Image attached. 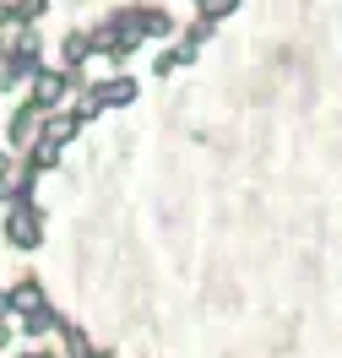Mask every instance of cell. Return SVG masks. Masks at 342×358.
<instances>
[{"label": "cell", "instance_id": "6da1fadb", "mask_svg": "<svg viewBox=\"0 0 342 358\" xmlns=\"http://www.w3.org/2000/svg\"><path fill=\"white\" fill-rule=\"evenodd\" d=\"M114 27H125V33H136L141 44H163V38H174V17L152 6V0H131V6H114L109 11Z\"/></svg>", "mask_w": 342, "mask_h": 358}, {"label": "cell", "instance_id": "7a4b0ae2", "mask_svg": "<svg viewBox=\"0 0 342 358\" xmlns=\"http://www.w3.org/2000/svg\"><path fill=\"white\" fill-rule=\"evenodd\" d=\"M87 82H82V71H66V66H38L33 76H27V103L33 109L55 114L60 103H66L71 92H82Z\"/></svg>", "mask_w": 342, "mask_h": 358}, {"label": "cell", "instance_id": "3957f363", "mask_svg": "<svg viewBox=\"0 0 342 358\" xmlns=\"http://www.w3.org/2000/svg\"><path fill=\"white\" fill-rule=\"evenodd\" d=\"M6 239L17 250H38L44 245V212L33 201H11V212H6Z\"/></svg>", "mask_w": 342, "mask_h": 358}, {"label": "cell", "instance_id": "277c9868", "mask_svg": "<svg viewBox=\"0 0 342 358\" xmlns=\"http://www.w3.org/2000/svg\"><path fill=\"white\" fill-rule=\"evenodd\" d=\"M87 38H92V55H104V60H114V66H125V60H131V55L141 49V38H136V33L114 27L109 17H104L98 27H87Z\"/></svg>", "mask_w": 342, "mask_h": 358}, {"label": "cell", "instance_id": "5b68a950", "mask_svg": "<svg viewBox=\"0 0 342 358\" xmlns=\"http://www.w3.org/2000/svg\"><path fill=\"white\" fill-rule=\"evenodd\" d=\"M38 131H44V109H33V103H17V114H11V125H6V147L22 157L33 141H38Z\"/></svg>", "mask_w": 342, "mask_h": 358}, {"label": "cell", "instance_id": "8992f818", "mask_svg": "<svg viewBox=\"0 0 342 358\" xmlns=\"http://www.w3.org/2000/svg\"><path fill=\"white\" fill-rule=\"evenodd\" d=\"M87 92L98 98V109H125V103H136V76H125V71H114L104 82H87Z\"/></svg>", "mask_w": 342, "mask_h": 358}, {"label": "cell", "instance_id": "52a82bcc", "mask_svg": "<svg viewBox=\"0 0 342 358\" xmlns=\"http://www.w3.org/2000/svg\"><path fill=\"white\" fill-rule=\"evenodd\" d=\"M22 179H27V163L6 147V152H0V201H6V206L22 201Z\"/></svg>", "mask_w": 342, "mask_h": 358}, {"label": "cell", "instance_id": "ba28073f", "mask_svg": "<svg viewBox=\"0 0 342 358\" xmlns=\"http://www.w3.org/2000/svg\"><path fill=\"white\" fill-rule=\"evenodd\" d=\"M87 60H92L87 27H66V33H60V66H66V71H82Z\"/></svg>", "mask_w": 342, "mask_h": 358}, {"label": "cell", "instance_id": "9c48e42d", "mask_svg": "<svg viewBox=\"0 0 342 358\" xmlns=\"http://www.w3.org/2000/svg\"><path fill=\"white\" fill-rule=\"evenodd\" d=\"M212 33H218V22H206V17H196V22L180 33V44H174V49H180L185 66H196V60H201V44H212Z\"/></svg>", "mask_w": 342, "mask_h": 358}, {"label": "cell", "instance_id": "30bf717a", "mask_svg": "<svg viewBox=\"0 0 342 358\" xmlns=\"http://www.w3.org/2000/svg\"><path fill=\"white\" fill-rule=\"evenodd\" d=\"M82 131H87V125H82V120H76L71 109H66V114L55 109V114H44V131H38V136H49L55 147H66V141H76Z\"/></svg>", "mask_w": 342, "mask_h": 358}, {"label": "cell", "instance_id": "8fae6325", "mask_svg": "<svg viewBox=\"0 0 342 358\" xmlns=\"http://www.w3.org/2000/svg\"><path fill=\"white\" fill-rule=\"evenodd\" d=\"M60 152H66V147H55L49 136H38V141L22 152V163L33 169V174H49V169H60Z\"/></svg>", "mask_w": 342, "mask_h": 358}, {"label": "cell", "instance_id": "7c38bea8", "mask_svg": "<svg viewBox=\"0 0 342 358\" xmlns=\"http://www.w3.org/2000/svg\"><path fill=\"white\" fill-rule=\"evenodd\" d=\"M6 299H11V310H17V315H27V310H38V304H49V299H44V288H38V282H33V277H22V282H17V288L6 293Z\"/></svg>", "mask_w": 342, "mask_h": 358}, {"label": "cell", "instance_id": "4fadbf2b", "mask_svg": "<svg viewBox=\"0 0 342 358\" xmlns=\"http://www.w3.org/2000/svg\"><path fill=\"white\" fill-rule=\"evenodd\" d=\"M55 326H60V315L49 310V304H38V310L22 315V331H27V336H44V331H55Z\"/></svg>", "mask_w": 342, "mask_h": 358}, {"label": "cell", "instance_id": "5bb4252c", "mask_svg": "<svg viewBox=\"0 0 342 358\" xmlns=\"http://www.w3.org/2000/svg\"><path fill=\"white\" fill-rule=\"evenodd\" d=\"M11 11H17V27H38V17L49 11V0H11Z\"/></svg>", "mask_w": 342, "mask_h": 358}, {"label": "cell", "instance_id": "9a60e30c", "mask_svg": "<svg viewBox=\"0 0 342 358\" xmlns=\"http://www.w3.org/2000/svg\"><path fill=\"white\" fill-rule=\"evenodd\" d=\"M234 11H239V0H196V17H206V22H223Z\"/></svg>", "mask_w": 342, "mask_h": 358}, {"label": "cell", "instance_id": "2e32d148", "mask_svg": "<svg viewBox=\"0 0 342 358\" xmlns=\"http://www.w3.org/2000/svg\"><path fill=\"white\" fill-rule=\"evenodd\" d=\"M185 60H180V49H158L152 55V76H169V71H180Z\"/></svg>", "mask_w": 342, "mask_h": 358}, {"label": "cell", "instance_id": "e0dca14e", "mask_svg": "<svg viewBox=\"0 0 342 358\" xmlns=\"http://www.w3.org/2000/svg\"><path fill=\"white\" fill-rule=\"evenodd\" d=\"M17 27V11H11V0H0V33H11Z\"/></svg>", "mask_w": 342, "mask_h": 358}, {"label": "cell", "instance_id": "ac0fdd59", "mask_svg": "<svg viewBox=\"0 0 342 358\" xmlns=\"http://www.w3.org/2000/svg\"><path fill=\"white\" fill-rule=\"evenodd\" d=\"M6 342H11V326H6V320H0V348H6Z\"/></svg>", "mask_w": 342, "mask_h": 358}, {"label": "cell", "instance_id": "d6986e66", "mask_svg": "<svg viewBox=\"0 0 342 358\" xmlns=\"http://www.w3.org/2000/svg\"><path fill=\"white\" fill-rule=\"evenodd\" d=\"M27 358H49V353H27Z\"/></svg>", "mask_w": 342, "mask_h": 358}]
</instances>
